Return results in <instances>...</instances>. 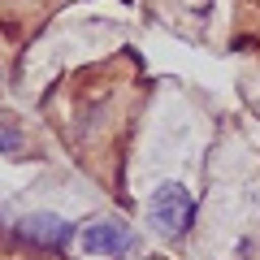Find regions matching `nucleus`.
I'll return each mask as SVG.
<instances>
[{"label": "nucleus", "mask_w": 260, "mask_h": 260, "mask_svg": "<svg viewBox=\"0 0 260 260\" xmlns=\"http://www.w3.org/2000/svg\"><path fill=\"white\" fill-rule=\"evenodd\" d=\"M78 243H83L87 256H121L135 239H130V230L121 221H91L78 230Z\"/></svg>", "instance_id": "7ed1b4c3"}, {"label": "nucleus", "mask_w": 260, "mask_h": 260, "mask_svg": "<svg viewBox=\"0 0 260 260\" xmlns=\"http://www.w3.org/2000/svg\"><path fill=\"white\" fill-rule=\"evenodd\" d=\"M9 239L22 243V247H35V251H61L65 243L74 239V225L56 213H26V217L13 221Z\"/></svg>", "instance_id": "f03ea898"}, {"label": "nucleus", "mask_w": 260, "mask_h": 260, "mask_svg": "<svg viewBox=\"0 0 260 260\" xmlns=\"http://www.w3.org/2000/svg\"><path fill=\"white\" fill-rule=\"evenodd\" d=\"M148 221L156 225L165 239H182L195 221V195L182 182H160L148 200Z\"/></svg>", "instance_id": "f257e3e1"}, {"label": "nucleus", "mask_w": 260, "mask_h": 260, "mask_svg": "<svg viewBox=\"0 0 260 260\" xmlns=\"http://www.w3.org/2000/svg\"><path fill=\"white\" fill-rule=\"evenodd\" d=\"M22 130H18V121H9V117H0V156H13V152H22Z\"/></svg>", "instance_id": "20e7f679"}, {"label": "nucleus", "mask_w": 260, "mask_h": 260, "mask_svg": "<svg viewBox=\"0 0 260 260\" xmlns=\"http://www.w3.org/2000/svg\"><path fill=\"white\" fill-rule=\"evenodd\" d=\"M0 225H5V221H0Z\"/></svg>", "instance_id": "39448f33"}]
</instances>
